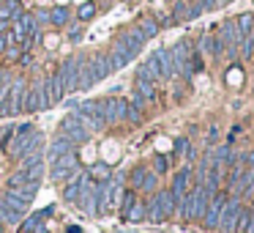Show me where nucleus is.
<instances>
[{
  "label": "nucleus",
  "instance_id": "f257e3e1",
  "mask_svg": "<svg viewBox=\"0 0 254 233\" xmlns=\"http://www.w3.org/2000/svg\"><path fill=\"white\" fill-rule=\"evenodd\" d=\"M50 165H52V178H55V181H66V178H77L79 176V170H77V154H74V151H68V154L52 159Z\"/></svg>",
  "mask_w": 254,
  "mask_h": 233
},
{
  "label": "nucleus",
  "instance_id": "f03ea898",
  "mask_svg": "<svg viewBox=\"0 0 254 233\" xmlns=\"http://www.w3.org/2000/svg\"><path fill=\"white\" fill-rule=\"evenodd\" d=\"M82 66H85V58L77 55V58H68L66 63H61V69H58V74H61V80H63V85H66L68 94H71V91H77Z\"/></svg>",
  "mask_w": 254,
  "mask_h": 233
},
{
  "label": "nucleus",
  "instance_id": "7ed1b4c3",
  "mask_svg": "<svg viewBox=\"0 0 254 233\" xmlns=\"http://www.w3.org/2000/svg\"><path fill=\"white\" fill-rule=\"evenodd\" d=\"M227 200H230V192H227V189H219V192L210 198L208 211H205V217H202L205 228H219V220H221V211H224Z\"/></svg>",
  "mask_w": 254,
  "mask_h": 233
},
{
  "label": "nucleus",
  "instance_id": "20e7f679",
  "mask_svg": "<svg viewBox=\"0 0 254 233\" xmlns=\"http://www.w3.org/2000/svg\"><path fill=\"white\" fill-rule=\"evenodd\" d=\"M61 132L66 134V137H71L77 145H79V143H85V140H88V134H90L88 129H85L82 118H79L77 113H71V116L63 118V121H61Z\"/></svg>",
  "mask_w": 254,
  "mask_h": 233
},
{
  "label": "nucleus",
  "instance_id": "39448f33",
  "mask_svg": "<svg viewBox=\"0 0 254 233\" xmlns=\"http://www.w3.org/2000/svg\"><path fill=\"white\" fill-rule=\"evenodd\" d=\"M44 107H52V105H50V96H47V85H44V80H41L36 88H30L28 94H25L22 110L25 113H36V110H44Z\"/></svg>",
  "mask_w": 254,
  "mask_h": 233
},
{
  "label": "nucleus",
  "instance_id": "423d86ee",
  "mask_svg": "<svg viewBox=\"0 0 254 233\" xmlns=\"http://www.w3.org/2000/svg\"><path fill=\"white\" fill-rule=\"evenodd\" d=\"M241 209H243L241 200H227L224 211H221V220H219V228H221L224 233H235L238 217H241Z\"/></svg>",
  "mask_w": 254,
  "mask_h": 233
},
{
  "label": "nucleus",
  "instance_id": "0eeeda50",
  "mask_svg": "<svg viewBox=\"0 0 254 233\" xmlns=\"http://www.w3.org/2000/svg\"><path fill=\"white\" fill-rule=\"evenodd\" d=\"M191 178H194V170H191V167H181V170H178L175 173V178H172V195H175V200H181L183 198V195H186L189 192V189H191L194 187V184H191Z\"/></svg>",
  "mask_w": 254,
  "mask_h": 233
},
{
  "label": "nucleus",
  "instance_id": "6e6552de",
  "mask_svg": "<svg viewBox=\"0 0 254 233\" xmlns=\"http://www.w3.org/2000/svg\"><path fill=\"white\" fill-rule=\"evenodd\" d=\"M221 39V44H224V50H230V47H241V41H243V36H241V30H238V25L232 22V19H227V22H221V28H219V33H216Z\"/></svg>",
  "mask_w": 254,
  "mask_h": 233
},
{
  "label": "nucleus",
  "instance_id": "1a4fd4ad",
  "mask_svg": "<svg viewBox=\"0 0 254 233\" xmlns=\"http://www.w3.org/2000/svg\"><path fill=\"white\" fill-rule=\"evenodd\" d=\"M128 110V102L126 99H104V121L107 123H115L123 121Z\"/></svg>",
  "mask_w": 254,
  "mask_h": 233
},
{
  "label": "nucleus",
  "instance_id": "9d476101",
  "mask_svg": "<svg viewBox=\"0 0 254 233\" xmlns=\"http://www.w3.org/2000/svg\"><path fill=\"white\" fill-rule=\"evenodd\" d=\"M153 58H156V63H159V72H161V77H164V80H172V77L178 74V72H175V63H172V52L167 50V47L156 50Z\"/></svg>",
  "mask_w": 254,
  "mask_h": 233
},
{
  "label": "nucleus",
  "instance_id": "9b49d317",
  "mask_svg": "<svg viewBox=\"0 0 254 233\" xmlns=\"http://www.w3.org/2000/svg\"><path fill=\"white\" fill-rule=\"evenodd\" d=\"M145 41H148V39H145V36L139 33V28H131V30H126V33H123L121 39H118V44H123L128 52H131V55H137V52L145 47Z\"/></svg>",
  "mask_w": 254,
  "mask_h": 233
},
{
  "label": "nucleus",
  "instance_id": "f8f14e48",
  "mask_svg": "<svg viewBox=\"0 0 254 233\" xmlns=\"http://www.w3.org/2000/svg\"><path fill=\"white\" fill-rule=\"evenodd\" d=\"M44 85H47V96H50V105H58V102L63 99V96L68 94L66 91V85H63V80H61V74H52V77H47L44 80Z\"/></svg>",
  "mask_w": 254,
  "mask_h": 233
},
{
  "label": "nucleus",
  "instance_id": "ddd939ff",
  "mask_svg": "<svg viewBox=\"0 0 254 233\" xmlns=\"http://www.w3.org/2000/svg\"><path fill=\"white\" fill-rule=\"evenodd\" d=\"M77 148V143H74L71 137H66V134H61V137L55 140V143L47 148V154H44V159H58V156H63V154H68V151H74Z\"/></svg>",
  "mask_w": 254,
  "mask_h": 233
},
{
  "label": "nucleus",
  "instance_id": "4468645a",
  "mask_svg": "<svg viewBox=\"0 0 254 233\" xmlns=\"http://www.w3.org/2000/svg\"><path fill=\"white\" fill-rule=\"evenodd\" d=\"M153 198H156V203L161 206V211H164L167 220H170V217H175V206H178V200H175V195H172V189H159V192H156Z\"/></svg>",
  "mask_w": 254,
  "mask_h": 233
},
{
  "label": "nucleus",
  "instance_id": "2eb2a0df",
  "mask_svg": "<svg viewBox=\"0 0 254 233\" xmlns=\"http://www.w3.org/2000/svg\"><path fill=\"white\" fill-rule=\"evenodd\" d=\"M134 88H137L134 94H139L145 102H153V99H156V83H153V80L137 77V85H134Z\"/></svg>",
  "mask_w": 254,
  "mask_h": 233
},
{
  "label": "nucleus",
  "instance_id": "dca6fc26",
  "mask_svg": "<svg viewBox=\"0 0 254 233\" xmlns=\"http://www.w3.org/2000/svg\"><path fill=\"white\" fill-rule=\"evenodd\" d=\"M123 220L126 222H139V220H148V203L145 200H137V203L131 206V209L123 214Z\"/></svg>",
  "mask_w": 254,
  "mask_h": 233
},
{
  "label": "nucleus",
  "instance_id": "f3484780",
  "mask_svg": "<svg viewBox=\"0 0 254 233\" xmlns=\"http://www.w3.org/2000/svg\"><path fill=\"white\" fill-rule=\"evenodd\" d=\"M19 14H25L19 0H6V3H0V17H6V19H11V22H14Z\"/></svg>",
  "mask_w": 254,
  "mask_h": 233
},
{
  "label": "nucleus",
  "instance_id": "a211bd4d",
  "mask_svg": "<svg viewBox=\"0 0 254 233\" xmlns=\"http://www.w3.org/2000/svg\"><path fill=\"white\" fill-rule=\"evenodd\" d=\"M88 176L93 178V181H107V178H112V173H110V165H107V162H93Z\"/></svg>",
  "mask_w": 254,
  "mask_h": 233
},
{
  "label": "nucleus",
  "instance_id": "6ab92c4d",
  "mask_svg": "<svg viewBox=\"0 0 254 233\" xmlns=\"http://www.w3.org/2000/svg\"><path fill=\"white\" fill-rule=\"evenodd\" d=\"M79 192H82V184H79V176H77V178H71V181L66 184V189H63V198H66L68 203H77Z\"/></svg>",
  "mask_w": 254,
  "mask_h": 233
},
{
  "label": "nucleus",
  "instance_id": "aec40b11",
  "mask_svg": "<svg viewBox=\"0 0 254 233\" xmlns=\"http://www.w3.org/2000/svg\"><path fill=\"white\" fill-rule=\"evenodd\" d=\"M68 17H71V14H68L66 6H58V8H52V11H50V22L55 25V28H63V25L68 22Z\"/></svg>",
  "mask_w": 254,
  "mask_h": 233
},
{
  "label": "nucleus",
  "instance_id": "412c9836",
  "mask_svg": "<svg viewBox=\"0 0 254 233\" xmlns=\"http://www.w3.org/2000/svg\"><path fill=\"white\" fill-rule=\"evenodd\" d=\"M137 28H139V33H142V36H145V39H153V36H156V33H159V22H156V19H153V17H145V19H142V22H139V25H137Z\"/></svg>",
  "mask_w": 254,
  "mask_h": 233
},
{
  "label": "nucleus",
  "instance_id": "4be33fe9",
  "mask_svg": "<svg viewBox=\"0 0 254 233\" xmlns=\"http://www.w3.org/2000/svg\"><path fill=\"white\" fill-rule=\"evenodd\" d=\"M235 25H238V30H241V36H246V33H252L254 30V14H241V17L235 19Z\"/></svg>",
  "mask_w": 254,
  "mask_h": 233
},
{
  "label": "nucleus",
  "instance_id": "5701e85b",
  "mask_svg": "<svg viewBox=\"0 0 254 233\" xmlns=\"http://www.w3.org/2000/svg\"><path fill=\"white\" fill-rule=\"evenodd\" d=\"M134 203H137V192H134V189H126V192H123V200H121V214H126Z\"/></svg>",
  "mask_w": 254,
  "mask_h": 233
},
{
  "label": "nucleus",
  "instance_id": "b1692460",
  "mask_svg": "<svg viewBox=\"0 0 254 233\" xmlns=\"http://www.w3.org/2000/svg\"><path fill=\"white\" fill-rule=\"evenodd\" d=\"M126 121H131V123H142V107H137V105H131V102H128Z\"/></svg>",
  "mask_w": 254,
  "mask_h": 233
},
{
  "label": "nucleus",
  "instance_id": "393cba45",
  "mask_svg": "<svg viewBox=\"0 0 254 233\" xmlns=\"http://www.w3.org/2000/svg\"><path fill=\"white\" fill-rule=\"evenodd\" d=\"M145 176H148V170H145V167L142 165H139V167H134V170L131 173H128V178H131V184H134V187H142V181H145Z\"/></svg>",
  "mask_w": 254,
  "mask_h": 233
},
{
  "label": "nucleus",
  "instance_id": "a878e982",
  "mask_svg": "<svg viewBox=\"0 0 254 233\" xmlns=\"http://www.w3.org/2000/svg\"><path fill=\"white\" fill-rule=\"evenodd\" d=\"M93 14H96V3H82L79 11H77V17L82 19V22H88V19H93Z\"/></svg>",
  "mask_w": 254,
  "mask_h": 233
},
{
  "label": "nucleus",
  "instance_id": "bb28decb",
  "mask_svg": "<svg viewBox=\"0 0 254 233\" xmlns=\"http://www.w3.org/2000/svg\"><path fill=\"white\" fill-rule=\"evenodd\" d=\"M241 44H243V58H254V30L243 36Z\"/></svg>",
  "mask_w": 254,
  "mask_h": 233
},
{
  "label": "nucleus",
  "instance_id": "cd10ccee",
  "mask_svg": "<svg viewBox=\"0 0 254 233\" xmlns=\"http://www.w3.org/2000/svg\"><path fill=\"white\" fill-rule=\"evenodd\" d=\"M238 165L246 167V170H254V151H246V154H238Z\"/></svg>",
  "mask_w": 254,
  "mask_h": 233
},
{
  "label": "nucleus",
  "instance_id": "c85d7f7f",
  "mask_svg": "<svg viewBox=\"0 0 254 233\" xmlns=\"http://www.w3.org/2000/svg\"><path fill=\"white\" fill-rule=\"evenodd\" d=\"M189 151H191V143H189L186 137H178V140H175V154H178V156H186Z\"/></svg>",
  "mask_w": 254,
  "mask_h": 233
},
{
  "label": "nucleus",
  "instance_id": "c756f323",
  "mask_svg": "<svg viewBox=\"0 0 254 233\" xmlns=\"http://www.w3.org/2000/svg\"><path fill=\"white\" fill-rule=\"evenodd\" d=\"M104 154H107V165H112V162H118V145H110V143H107L104 145Z\"/></svg>",
  "mask_w": 254,
  "mask_h": 233
},
{
  "label": "nucleus",
  "instance_id": "7c9ffc66",
  "mask_svg": "<svg viewBox=\"0 0 254 233\" xmlns=\"http://www.w3.org/2000/svg\"><path fill=\"white\" fill-rule=\"evenodd\" d=\"M139 189L153 192V189H156V176H153V173H148V176H145V181H142V187H139Z\"/></svg>",
  "mask_w": 254,
  "mask_h": 233
},
{
  "label": "nucleus",
  "instance_id": "2f4dec72",
  "mask_svg": "<svg viewBox=\"0 0 254 233\" xmlns=\"http://www.w3.org/2000/svg\"><path fill=\"white\" fill-rule=\"evenodd\" d=\"M93 156H96V151H93V145H90V148H88V145H85V148H82V162H88V165H93Z\"/></svg>",
  "mask_w": 254,
  "mask_h": 233
},
{
  "label": "nucleus",
  "instance_id": "473e14b6",
  "mask_svg": "<svg viewBox=\"0 0 254 233\" xmlns=\"http://www.w3.org/2000/svg\"><path fill=\"white\" fill-rule=\"evenodd\" d=\"M170 167V159L167 156H156V173H164Z\"/></svg>",
  "mask_w": 254,
  "mask_h": 233
},
{
  "label": "nucleus",
  "instance_id": "72a5a7b5",
  "mask_svg": "<svg viewBox=\"0 0 254 233\" xmlns=\"http://www.w3.org/2000/svg\"><path fill=\"white\" fill-rule=\"evenodd\" d=\"M216 134H219V132H216V126H210V132H208V137H205V143L213 145V143H216Z\"/></svg>",
  "mask_w": 254,
  "mask_h": 233
},
{
  "label": "nucleus",
  "instance_id": "f704fd0d",
  "mask_svg": "<svg viewBox=\"0 0 254 233\" xmlns=\"http://www.w3.org/2000/svg\"><path fill=\"white\" fill-rule=\"evenodd\" d=\"M79 36H82V30H79V28H71V41H77Z\"/></svg>",
  "mask_w": 254,
  "mask_h": 233
},
{
  "label": "nucleus",
  "instance_id": "c9c22d12",
  "mask_svg": "<svg viewBox=\"0 0 254 233\" xmlns=\"http://www.w3.org/2000/svg\"><path fill=\"white\" fill-rule=\"evenodd\" d=\"M230 0H216V8H221V6H227Z\"/></svg>",
  "mask_w": 254,
  "mask_h": 233
},
{
  "label": "nucleus",
  "instance_id": "e433bc0d",
  "mask_svg": "<svg viewBox=\"0 0 254 233\" xmlns=\"http://www.w3.org/2000/svg\"><path fill=\"white\" fill-rule=\"evenodd\" d=\"M3 231H6V225H3V222H0V233H3Z\"/></svg>",
  "mask_w": 254,
  "mask_h": 233
}]
</instances>
